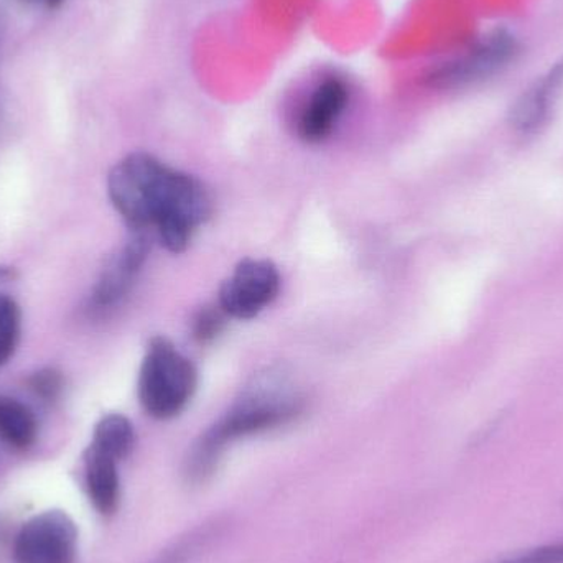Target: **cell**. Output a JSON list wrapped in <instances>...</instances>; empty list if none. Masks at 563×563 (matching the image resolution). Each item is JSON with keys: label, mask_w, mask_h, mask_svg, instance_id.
Instances as JSON below:
<instances>
[{"label": "cell", "mask_w": 563, "mask_h": 563, "mask_svg": "<svg viewBox=\"0 0 563 563\" xmlns=\"http://www.w3.org/2000/svg\"><path fill=\"white\" fill-rule=\"evenodd\" d=\"M134 442L135 433L131 420L119 413H109L96 426L91 446L119 462L131 453Z\"/></svg>", "instance_id": "obj_12"}, {"label": "cell", "mask_w": 563, "mask_h": 563, "mask_svg": "<svg viewBox=\"0 0 563 563\" xmlns=\"http://www.w3.org/2000/svg\"><path fill=\"white\" fill-rule=\"evenodd\" d=\"M300 410V400L285 387L284 380L271 377L269 383L261 380L223 420L211 427L195 446L190 459L191 475H207L224 446L240 437L263 432L288 422Z\"/></svg>", "instance_id": "obj_2"}, {"label": "cell", "mask_w": 563, "mask_h": 563, "mask_svg": "<svg viewBox=\"0 0 563 563\" xmlns=\"http://www.w3.org/2000/svg\"><path fill=\"white\" fill-rule=\"evenodd\" d=\"M197 367L168 338L148 341L139 371V400L148 416L167 420L178 416L194 399Z\"/></svg>", "instance_id": "obj_3"}, {"label": "cell", "mask_w": 563, "mask_h": 563, "mask_svg": "<svg viewBox=\"0 0 563 563\" xmlns=\"http://www.w3.org/2000/svg\"><path fill=\"white\" fill-rule=\"evenodd\" d=\"M516 53L518 42L515 36L506 30H496L483 36L463 55L435 66L427 75V85L435 89L465 88L501 71L515 59Z\"/></svg>", "instance_id": "obj_4"}, {"label": "cell", "mask_w": 563, "mask_h": 563, "mask_svg": "<svg viewBox=\"0 0 563 563\" xmlns=\"http://www.w3.org/2000/svg\"><path fill=\"white\" fill-rule=\"evenodd\" d=\"M0 336L19 343L20 308L13 298L0 295Z\"/></svg>", "instance_id": "obj_15"}, {"label": "cell", "mask_w": 563, "mask_h": 563, "mask_svg": "<svg viewBox=\"0 0 563 563\" xmlns=\"http://www.w3.org/2000/svg\"><path fill=\"white\" fill-rule=\"evenodd\" d=\"M62 2L63 0H45L46 5L52 7V9L62 5Z\"/></svg>", "instance_id": "obj_18"}, {"label": "cell", "mask_w": 563, "mask_h": 563, "mask_svg": "<svg viewBox=\"0 0 563 563\" xmlns=\"http://www.w3.org/2000/svg\"><path fill=\"white\" fill-rule=\"evenodd\" d=\"M109 198L135 231L155 228L170 253H184L211 214V197L198 178L168 167L154 155L122 158L108 178Z\"/></svg>", "instance_id": "obj_1"}, {"label": "cell", "mask_w": 563, "mask_h": 563, "mask_svg": "<svg viewBox=\"0 0 563 563\" xmlns=\"http://www.w3.org/2000/svg\"><path fill=\"white\" fill-rule=\"evenodd\" d=\"M280 284L279 271L271 261L244 260L221 284L218 305L228 317L251 320L276 300Z\"/></svg>", "instance_id": "obj_5"}, {"label": "cell", "mask_w": 563, "mask_h": 563, "mask_svg": "<svg viewBox=\"0 0 563 563\" xmlns=\"http://www.w3.org/2000/svg\"><path fill=\"white\" fill-rule=\"evenodd\" d=\"M148 251H151V243L147 236L137 231V234L132 236L109 261L92 294V305L98 310L114 307L129 294L142 266L147 261Z\"/></svg>", "instance_id": "obj_8"}, {"label": "cell", "mask_w": 563, "mask_h": 563, "mask_svg": "<svg viewBox=\"0 0 563 563\" xmlns=\"http://www.w3.org/2000/svg\"><path fill=\"white\" fill-rule=\"evenodd\" d=\"M492 563H563V542L508 555Z\"/></svg>", "instance_id": "obj_14"}, {"label": "cell", "mask_w": 563, "mask_h": 563, "mask_svg": "<svg viewBox=\"0 0 563 563\" xmlns=\"http://www.w3.org/2000/svg\"><path fill=\"white\" fill-rule=\"evenodd\" d=\"M32 389L45 399H53L62 389V377L55 371H42L32 377Z\"/></svg>", "instance_id": "obj_16"}, {"label": "cell", "mask_w": 563, "mask_h": 563, "mask_svg": "<svg viewBox=\"0 0 563 563\" xmlns=\"http://www.w3.org/2000/svg\"><path fill=\"white\" fill-rule=\"evenodd\" d=\"M563 81V58L548 76L536 82L516 102L511 111V125L522 135L536 134L548 121L555 92Z\"/></svg>", "instance_id": "obj_9"}, {"label": "cell", "mask_w": 563, "mask_h": 563, "mask_svg": "<svg viewBox=\"0 0 563 563\" xmlns=\"http://www.w3.org/2000/svg\"><path fill=\"white\" fill-rule=\"evenodd\" d=\"M16 343L7 340V338L0 336V366L7 363L12 357L13 351H15Z\"/></svg>", "instance_id": "obj_17"}, {"label": "cell", "mask_w": 563, "mask_h": 563, "mask_svg": "<svg viewBox=\"0 0 563 563\" xmlns=\"http://www.w3.org/2000/svg\"><path fill=\"white\" fill-rule=\"evenodd\" d=\"M351 102V86L343 76L327 75L311 88L297 118V134L308 144L327 141Z\"/></svg>", "instance_id": "obj_7"}, {"label": "cell", "mask_w": 563, "mask_h": 563, "mask_svg": "<svg viewBox=\"0 0 563 563\" xmlns=\"http://www.w3.org/2000/svg\"><path fill=\"white\" fill-rule=\"evenodd\" d=\"M89 498L101 515H112L119 505L118 460L89 446L85 459Z\"/></svg>", "instance_id": "obj_10"}, {"label": "cell", "mask_w": 563, "mask_h": 563, "mask_svg": "<svg viewBox=\"0 0 563 563\" xmlns=\"http://www.w3.org/2000/svg\"><path fill=\"white\" fill-rule=\"evenodd\" d=\"M36 419L32 410L12 397L0 396V437L15 449H29L36 439Z\"/></svg>", "instance_id": "obj_11"}, {"label": "cell", "mask_w": 563, "mask_h": 563, "mask_svg": "<svg viewBox=\"0 0 563 563\" xmlns=\"http://www.w3.org/2000/svg\"><path fill=\"white\" fill-rule=\"evenodd\" d=\"M228 314L218 307L201 308L200 313L195 317L194 336L200 343H210L223 331L224 320Z\"/></svg>", "instance_id": "obj_13"}, {"label": "cell", "mask_w": 563, "mask_h": 563, "mask_svg": "<svg viewBox=\"0 0 563 563\" xmlns=\"http://www.w3.org/2000/svg\"><path fill=\"white\" fill-rule=\"evenodd\" d=\"M78 544L75 522L62 511H46L26 521L13 544L15 563H73Z\"/></svg>", "instance_id": "obj_6"}]
</instances>
